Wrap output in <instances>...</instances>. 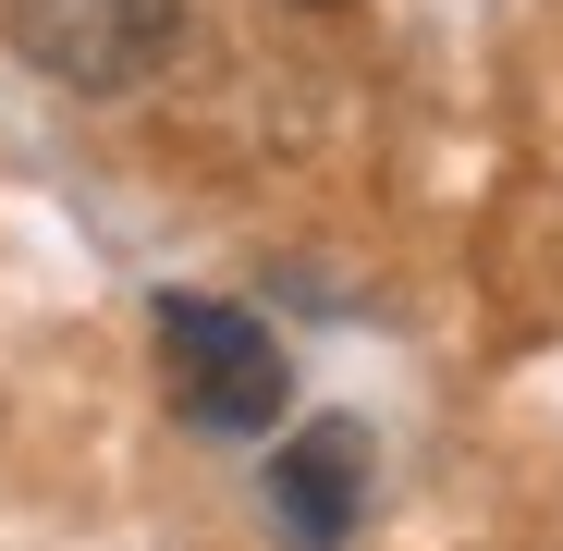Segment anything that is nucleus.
Wrapping results in <instances>:
<instances>
[{"mask_svg":"<svg viewBox=\"0 0 563 551\" xmlns=\"http://www.w3.org/2000/svg\"><path fill=\"white\" fill-rule=\"evenodd\" d=\"M159 381H172V405L197 417V429L245 441V429L282 417L295 367H282V343H269L245 307H221V295H159Z\"/></svg>","mask_w":563,"mask_h":551,"instance_id":"nucleus-1","label":"nucleus"},{"mask_svg":"<svg viewBox=\"0 0 563 551\" xmlns=\"http://www.w3.org/2000/svg\"><path fill=\"white\" fill-rule=\"evenodd\" d=\"M13 49L49 74V86H86V99H123L147 86L184 37V0H13Z\"/></svg>","mask_w":563,"mask_h":551,"instance_id":"nucleus-2","label":"nucleus"},{"mask_svg":"<svg viewBox=\"0 0 563 551\" xmlns=\"http://www.w3.org/2000/svg\"><path fill=\"white\" fill-rule=\"evenodd\" d=\"M355 503H367V429L355 417H319L269 453V515L295 551H343L355 539Z\"/></svg>","mask_w":563,"mask_h":551,"instance_id":"nucleus-3","label":"nucleus"}]
</instances>
